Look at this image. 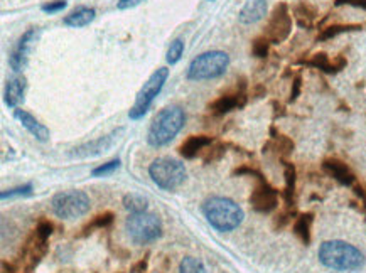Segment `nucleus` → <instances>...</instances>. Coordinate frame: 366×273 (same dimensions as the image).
Here are the masks:
<instances>
[{"label":"nucleus","instance_id":"obj_20","mask_svg":"<svg viewBox=\"0 0 366 273\" xmlns=\"http://www.w3.org/2000/svg\"><path fill=\"white\" fill-rule=\"evenodd\" d=\"M27 80L24 74H15L12 76L6 85V93H3V100L6 105L10 108H17V105H21L24 101V94H26Z\"/></svg>","mask_w":366,"mask_h":273},{"label":"nucleus","instance_id":"obj_42","mask_svg":"<svg viewBox=\"0 0 366 273\" xmlns=\"http://www.w3.org/2000/svg\"><path fill=\"white\" fill-rule=\"evenodd\" d=\"M273 108H276V118L277 117H282V115H284L285 112H284V106H282L280 105V103H277V101H273Z\"/></svg>","mask_w":366,"mask_h":273},{"label":"nucleus","instance_id":"obj_21","mask_svg":"<svg viewBox=\"0 0 366 273\" xmlns=\"http://www.w3.org/2000/svg\"><path fill=\"white\" fill-rule=\"evenodd\" d=\"M292 17L296 19V24L302 29H311L319 17V12L309 0H299L292 6Z\"/></svg>","mask_w":366,"mask_h":273},{"label":"nucleus","instance_id":"obj_35","mask_svg":"<svg viewBox=\"0 0 366 273\" xmlns=\"http://www.w3.org/2000/svg\"><path fill=\"white\" fill-rule=\"evenodd\" d=\"M67 6L66 0H51V2H46L42 3V12H46V14H56V12L63 10L65 7Z\"/></svg>","mask_w":366,"mask_h":273},{"label":"nucleus","instance_id":"obj_18","mask_svg":"<svg viewBox=\"0 0 366 273\" xmlns=\"http://www.w3.org/2000/svg\"><path fill=\"white\" fill-rule=\"evenodd\" d=\"M214 140H216V138L211 135H189L179 145V156L186 160H193L196 159V157H201L202 152H205Z\"/></svg>","mask_w":366,"mask_h":273},{"label":"nucleus","instance_id":"obj_6","mask_svg":"<svg viewBox=\"0 0 366 273\" xmlns=\"http://www.w3.org/2000/svg\"><path fill=\"white\" fill-rule=\"evenodd\" d=\"M90 206L88 194L79 189L58 192L51 199V209L59 220H78L90 211Z\"/></svg>","mask_w":366,"mask_h":273},{"label":"nucleus","instance_id":"obj_33","mask_svg":"<svg viewBox=\"0 0 366 273\" xmlns=\"http://www.w3.org/2000/svg\"><path fill=\"white\" fill-rule=\"evenodd\" d=\"M118 167H120V160L113 159V160L106 162V164H102V165H98V167H95L93 171H91V176L93 177L110 176V174H113Z\"/></svg>","mask_w":366,"mask_h":273},{"label":"nucleus","instance_id":"obj_17","mask_svg":"<svg viewBox=\"0 0 366 273\" xmlns=\"http://www.w3.org/2000/svg\"><path fill=\"white\" fill-rule=\"evenodd\" d=\"M294 149H296V144L292 138L277 132L276 126L270 129V138L264 145V154H276L280 160H287L292 156Z\"/></svg>","mask_w":366,"mask_h":273},{"label":"nucleus","instance_id":"obj_3","mask_svg":"<svg viewBox=\"0 0 366 273\" xmlns=\"http://www.w3.org/2000/svg\"><path fill=\"white\" fill-rule=\"evenodd\" d=\"M202 215H205L208 223L216 231L228 233L237 229L244 221L245 213L234 201L228 197L213 196L205 201L202 204Z\"/></svg>","mask_w":366,"mask_h":273},{"label":"nucleus","instance_id":"obj_24","mask_svg":"<svg viewBox=\"0 0 366 273\" xmlns=\"http://www.w3.org/2000/svg\"><path fill=\"white\" fill-rule=\"evenodd\" d=\"M266 15V0H250V2L245 3L244 9L240 10V19L241 24L245 26H250V24H255L258 21H262Z\"/></svg>","mask_w":366,"mask_h":273},{"label":"nucleus","instance_id":"obj_14","mask_svg":"<svg viewBox=\"0 0 366 273\" xmlns=\"http://www.w3.org/2000/svg\"><path fill=\"white\" fill-rule=\"evenodd\" d=\"M118 133H122V129L115 130V132H111L110 135L100 137V138H97V140L86 142V144H83V145H79V147L73 149V152H71V157H79V159H85V157H97V156H102V154H106L111 147H113L115 140L118 138Z\"/></svg>","mask_w":366,"mask_h":273},{"label":"nucleus","instance_id":"obj_8","mask_svg":"<svg viewBox=\"0 0 366 273\" xmlns=\"http://www.w3.org/2000/svg\"><path fill=\"white\" fill-rule=\"evenodd\" d=\"M167 78H169V69L167 68H159L150 74L149 80H147L144 83V86L138 90L132 108H130L129 112V117L132 118V120H141V118L149 112L154 100H156L159 93H161L162 88H164Z\"/></svg>","mask_w":366,"mask_h":273},{"label":"nucleus","instance_id":"obj_27","mask_svg":"<svg viewBox=\"0 0 366 273\" xmlns=\"http://www.w3.org/2000/svg\"><path fill=\"white\" fill-rule=\"evenodd\" d=\"M363 29V24H331V26L322 27L321 33L317 34V42L329 41V39L336 38V35L344 33H355V31Z\"/></svg>","mask_w":366,"mask_h":273},{"label":"nucleus","instance_id":"obj_10","mask_svg":"<svg viewBox=\"0 0 366 273\" xmlns=\"http://www.w3.org/2000/svg\"><path fill=\"white\" fill-rule=\"evenodd\" d=\"M292 12L287 2H278L269 15L264 35L272 44H280L292 33Z\"/></svg>","mask_w":366,"mask_h":273},{"label":"nucleus","instance_id":"obj_39","mask_svg":"<svg viewBox=\"0 0 366 273\" xmlns=\"http://www.w3.org/2000/svg\"><path fill=\"white\" fill-rule=\"evenodd\" d=\"M142 2H145V0H118L117 7L120 10H129V9H134V7L141 6Z\"/></svg>","mask_w":366,"mask_h":273},{"label":"nucleus","instance_id":"obj_15","mask_svg":"<svg viewBox=\"0 0 366 273\" xmlns=\"http://www.w3.org/2000/svg\"><path fill=\"white\" fill-rule=\"evenodd\" d=\"M321 167L329 177H333L334 181L340 182L341 185H346V188H351V185H355V182H356L355 172H353L351 169H349V165L341 159H336V157H328V159L322 160Z\"/></svg>","mask_w":366,"mask_h":273},{"label":"nucleus","instance_id":"obj_7","mask_svg":"<svg viewBox=\"0 0 366 273\" xmlns=\"http://www.w3.org/2000/svg\"><path fill=\"white\" fill-rule=\"evenodd\" d=\"M149 174L152 181L164 191H174V189L181 188L184 184L186 176H188L184 165L176 159H170V157H159L154 160L149 167Z\"/></svg>","mask_w":366,"mask_h":273},{"label":"nucleus","instance_id":"obj_25","mask_svg":"<svg viewBox=\"0 0 366 273\" xmlns=\"http://www.w3.org/2000/svg\"><path fill=\"white\" fill-rule=\"evenodd\" d=\"M314 223V215L312 213H302V215H297L296 220H294V235L301 240L302 245H311V229Z\"/></svg>","mask_w":366,"mask_h":273},{"label":"nucleus","instance_id":"obj_2","mask_svg":"<svg viewBox=\"0 0 366 273\" xmlns=\"http://www.w3.org/2000/svg\"><path fill=\"white\" fill-rule=\"evenodd\" d=\"M186 125V113L181 106L170 105L161 110L156 117H154L152 124L147 132V142L152 147H164L174 137L184 129Z\"/></svg>","mask_w":366,"mask_h":273},{"label":"nucleus","instance_id":"obj_11","mask_svg":"<svg viewBox=\"0 0 366 273\" xmlns=\"http://www.w3.org/2000/svg\"><path fill=\"white\" fill-rule=\"evenodd\" d=\"M47 253V240H42L38 233L31 231L26 241L22 243L17 260H15V270L17 273H33L34 268L41 263Z\"/></svg>","mask_w":366,"mask_h":273},{"label":"nucleus","instance_id":"obj_28","mask_svg":"<svg viewBox=\"0 0 366 273\" xmlns=\"http://www.w3.org/2000/svg\"><path fill=\"white\" fill-rule=\"evenodd\" d=\"M123 208L130 213V215H138V213H145L149 208V201L142 194H125L123 196Z\"/></svg>","mask_w":366,"mask_h":273},{"label":"nucleus","instance_id":"obj_12","mask_svg":"<svg viewBox=\"0 0 366 273\" xmlns=\"http://www.w3.org/2000/svg\"><path fill=\"white\" fill-rule=\"evenodd\" d=\"M257 184L250 194V206L260 215H269L278 206V191L265 179L264 174L255 177Z\"/></svg>","mask_w":366,"mask_h":273},{"label":"nucleus","instance_id":"obj_32","mask_svg":"<svg viewBox=\"0 0 366 273\" xmlns=\"http://www.w3.org/2000/svg\"><path fill=\"white\" fill-rule=\"evenodd\" d=\"M179 273H205V267L198 258L186 256L179 265Z\"/></svg>","mask_w":366,"mask_h":273},{"label":"nucleus","instance_id":"obj_29","mask_svg":"<svg viewBox=\"0 0 366 273\" xmlns=\"http://www.w3.org/2000/svg\"><path fill=\"white\" fill-rule=\"evenodd\" d=\"M226 150H228V144L221 140H214L208 149L202 152L201 159L205 164H214V162H220L225 157Z\"/></svg>","mask_w":366,"mask_h":273},{"label":"nucleus","instance_id":"obj_22","mask_svg":"<svg viewBox=\"0 0 366 273\" xmlns=\"http://www.w3.org/2000/svg\"><path fill=\"white\" fill-rule=\"evenodd\" d=\"M282 164H284V179H285V188L282 196H284L285 208L296 209V184H297L296 165L289 160H282Z\"/></svg>","mask_w":366,"mask_h":273},{"label":"nucleus","instance_id":"obj_34","mask_svg":"<svg viewBox=\"0 0 366 273\" xmlns=\"http://www.w3.org/2000/svg\"><path fill=\"white\" fill-rule=\"evenodd\" d=\"M33 194V184H24L19 188L9 189V191H2L0 197L2 199H9V197H19V196H31Z\"/></svg>","mask_w":366,"mask_h":273},{"label":"nucleus","instance_id":"obj_16","mask_svg":"<svg viewBox=\"0 0 366 273\" xmlns=\"http://www.w3.org/2000/svg\"><path fill=\"white\" fill-rule=\"evenodd\" d=\"M301 63L304 66L316 68L322 71V73H328V74L340 73V71H343L346 66H348V59H346V56H343V54H337L336 58H329L326 53H316L309 59Z\"/></svg>","mask_w":366,"mask_h":273},{"label":"nucleus","instance_id":"obj_43","mask_svg":"<svg viewBox=\"0 0 366 273\" xmlns=\"http://www.w3.org/2000/svg\"><path fill=\"white\" fill-rule=\"evenodd\" d=\"M209 2H213V0H209Z\"/></svg>","mask_w":366,"mask_h":273},{"label":"nucleus","instance_id":"obj_13","mask_svg":"<svg viewBox=\"0 0 366 273\" xmlns=\"http://www.w3.org/2000/svg\"><path fill=\"white\" fill-rule=\"evenodd\" d=\"M38 35H39L38 27H31V29H27L26 33L21 35L17 44H15L14 49L10 51L9 66L15 71V73H21V71L26 69L27 63H29L31 51H33V46L35 39H38Z\"/></svg>","mask_w":366,"mask_h":273},{"label":"nucleus","instance_id":"obj_37","mask_svg":"<svg viewBox=\"0 0 366 273\" xmlns=\"http://www.w3.org/2000/svg\"><path fill=\"white\" fill-rule=\"evenodd\" d=\"M302 90V76L301 74H296L292 80V88H290V97H289V103L296 101L299 98Z\"/></svg>","mask_w":366,"mask_h":273},{"label":"nucleus","instance_id":"obj_41","mask_svg":"<svg viewBox=\"0 0 366 273\" xmlns=\"http://www.w3.org/2000/svg\"><path fill=\"white\" fill-rule=\"evenodd\" d=\"M265 93H266L265 86H262V85H257L255 90H253V97H255V98H262Z\"/></svg>","mask_w":366,"mask_h":273},{"label":"nucleus","instance_id":"obj_9","mask_svg":"<svg viewBox=\"0 0 366 273\" xmlns=\"http://www.w3.org/2000/svg\"><path fill=\"white\" fill-rule=\"evenodd\" d=\"M246 103H248V81H246L245 76H241L232 90L220 94L209 103L208 112L213 117L220 118L233 112V110L244 108Z\"/></svg>","mask_w":366,"mask_h":273},{"label":"nucleus","instance_id":"obj_23","mask_svg":"<svg viewBox=\"0 0 366 273\" xmlns=\"http://www.w3.org/2000/svg\"><path fill=\"white\" fill-rule=\"evenodd\" d=\"M95 17H97V10L93 7L79 6L63 19V24L67 27H73V29H81V27H86L88 24L93 22Z\"/></svg>","mask_w":366,"mask_h":273},{"label":"nucleus","instance_id":"obj_4","mask_svg":"<svg viewBox=\"0 0 366 273\" xmlns=\"http://www.w3.org/2000/svg\"><path fill=\"white\" fill-rule=\"evenodd\" d=\"M230 66V56L225 51H208L198 58L188 68V80L191 81H206L220 78L226 73Z\"/></svg>","mask_w":366,"mask_h":273},{"label":"nucleus","instance_id":"obj_36","mask_svg":"<svg viewBox=\"0 0 366 273\" xmlns=\"http://www.w3.org/2000/svg\"><path fill=\"white\" fill-rule=\"evenodd\" d=\"M260 171H258L257 167H253V165H248V164H244L240 165V167H237L233 171V176H252V177H258L260 176Z\"/></svg>","mask_w":366,"mask_h":273},{"label":"nucleus","instance_id":"obj_40","mask_svg":"<svg viewBox=\"0 0 366 273\" xmlns=\"http://www.w3.org/2000/svg\"><path fill=\"white\" fill-rule=\"evenodd\" d=\"M147 265H149V255L145 256V258H142L141 262H137L132 267V270H130V273H144L147 270Z\"/></svg>","mask_w":366,"mask_h":273},{"label":"nucleus","instance_id":"obj_26","mask_svg":"<svg viewBox=\"0 0 366 273\" xmlns=\"http://www.w3.org/2000/svg\"><path fill=\"white\" fill-rule=\"evenodd\" d=\"M113 221H115V215L111 211L100 213V215L91 217L88 223H86L85 226L79 229L77 238H86V236H90L91 233H95L97 229L110 228L111 224H113Z\"/></svg>","mask_w":366,"mask_h":273},{"label":"nucleus","instance_id":"obj_1","mask_svg":"<svg viewBox=\"0 0 366 273\" xmlns=\"http://www.w3.org/2000/svg\"><path fill=\"white\" fill-rule=\"evenodd\" d=\"M319 262L336 272H353L365 265V255L353 245L341 240L324 241L317 251Z\"/></svg>","mask_w":366,"mask_h":273},{"label":"nucleus","instance_id":"obj_38","mask_svg":"<svg viewBox=\"0 0 366 273\" xmlns=\"http://www.w3.org/2000/svg\"><path fill=\"white\" fill-rule=\"evenodd\" d=\"M336 6H351L356 7V9H363L366 10V0H334Z\"/></svg>","mask_w":366,"mask_h":273},{"label":"nucleus","instance_id":"obj_30","mask_svg":"<svg viewBox=\"0 0 366 273\" xmlns=\"http://www.w3.org/2000/svg\"><path fill=\"white\" fill-rule=\"evenodd\" d=\"M270 46H272V42H270L264 34L257 35L252 41V54L258 59H265L270 53Z\"/></svg>","mask_w":366,"mask_h":273},{"label":"nucleus","instance_id":"obj_19","mask_svg":"<svg viewBox=\"0 0 366 273\" xmlns=\"http://www.w3.org/2000/svg\"><path fill=\"white\" fill-rule=\"evenodd\" d=\"M14 117L21 122V125L35 138V140L39 142L49 140V129H47L46 125H42L34 115H31L29 112H26V110L22 108H15Z\"/></svg>","mask_w":366,"mask_h":273},{"label":"nucleus","instance_id":"obj_5","mask_svg":"<svg viewBox=\"0 0 366 273\" xmlns=\"http://www.w3.org/2000/svg\"><path fill=\"white\" fill-rule=\"evenodd\" d=\"M125 229L129 238L135 245H150L162 236V221L154 213H138L130 215L125 221Z\"/></svg>","mask_w":366,"mask_h":273},{"label":"nucleus","instance_id":"obj_31","mask_svg":"<svg viewBox=\"0 0 366 273\" xmlns=\"http://www.w3.org/2000/svg\"><path fill=\"white\" fill-rule=\"evenodd\" d=\"M182 54H184V41H182V39H176V41L170 42L169 49H167L166 61L169 63L170 66L177 65V63L181 61Z\"/></svg>","mask_w":366,"mask_h":273}]
</instances>
